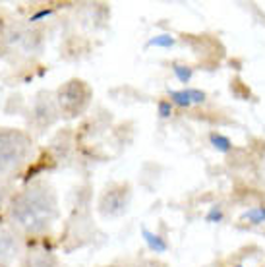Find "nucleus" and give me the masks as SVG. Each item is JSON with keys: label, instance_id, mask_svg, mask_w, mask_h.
Masks as SVG:
<instances>
[{"label": "nucleus", "instance_id": "4", "mask_svg": "<svg viewBox=\"0 0 265 267\" xmlns=\"http://www.w3.org/2000/svg\"><path fill=\"white\" fill-rule=\"evenodd\" d=\"M174 44V37L168 35V33H161V35H155L148 41V46H162V48H170Z\"/></svg>", "mask_w": 265, "mask_h": 267}, {"label": "nucleus", "instance_id": "8", "mask_svg": "<svg viewBox=\"0 0 265 267\" xmlns=\"http://www.w3.org/2000/svg\"><path fill=\"white\" fill-rule=\"evenodd\" d=\"M188 93H190L192 104H202V103H206V93H204L202 89L188 88Z\"/></svg>", "mask_w": 265, "mask_h": 267}, {"label": "nucleus", "instance_id": "10", "mask_svg": "<svg viewBox=\"0 0 265 267\" xmlns=\"http://www.w3.org/2000/svg\"><path fill=\"white\" fill-rule=\"evenodd\" d=\"M157 108H159V116L161 118H168L172 114V103L170 101H161Z\"/></svg>", "mask_w": 265, "mask_h": 267}, {"label": "nucleus", "instance_id": "1", "mask_svg": "<svg viewBox=\"0 0 265 267\" xmlns=\"http://www.w3.org/2000/svg\"><path fill=\"white\" fill-rule=\"evenodd\" d=\"M128 192L124 190V188H118L116 192L114 190H110V192H106L103 200V211L104 213H108V215H118V213H122V211H126V206H128Z\"/></svg>", "mask_w": 265, "mask_h": 267}, {"label": "nucleus", "instance_id": "6", "mask_svg": "<svg viewBox=\"0 0 265 267\" xmlns=\"http://www.w3.org/2000/svg\"><path fill=\"white\" fill-rule=\"evenodd\" d=\"M172 72H174V76H176V80L180 84H188L192 80V76H194L192 68L184 66V64H172Z\"/></svg>", "mask_w": 265, "mask_h": 267}, {"label": "nucleus", "instance_id": "11", "mask_svg": "<svg viewBox=\"0 0 265 267\" xmlns=\"http://www.w3.org/2000/svg\"><path fill=\"white\" fill-rule=\"evenodd\" d=\"M50 14H52V10H41V12L31 16V22H39V20H43V18H46V16H50Z\"/></svg>", "mask_w": 265, "mask_h": 267}, {"label": "nucleus", "instance_id": "9", "mask_svg": "<svg viewBox=\"0 0 265 267\" xmlns=\"http://www.w3.org/2000/svg\"><path fill=\"white\" fill-rule=\"evenodd\" d=\"M207 222H219L222 221V209L221 208H211L206 215Z\"/></svg>", "mask_w": 265, "mask_h": 267}, {"label": "nucleus", "instance_id": "13", "mask_svg": "<svg viewBox=\"0 0 265 267\" xmlns=\"http://www.w3.org/2000/svg\"><path fill=\"white\" fill-rule=\"evenodd\" d=\"M234 267H244V266H234Z\"/></svg>", "mask_w": 265, "mask_h": 267}, {"label": "nucleus", "instance_id": "7", "mask_svg": "<svg viewBox=\"0 0 265 267\" xmlns=\"http://www.w3.org/2000/svg\"><path fill=\"white\" fill-rule=\"evenodd\" d=\"M244 219H248V221L254 222V224H262V222L265 221V208L248 209V211L244 213Z\"/></svg>", "mask_w": 265, "mask_h": 267}, {"label": "nucleus", "instance_id": "2", "mask_svg": "<svg viewBox=\"0 0 265 267\" xmlns=\"http://www.w3.org/2000/svg\"><path fill=\"white\" fill-rule=\"evenodd\" d=\"M142 236L146 240V244L149 246V250H153L155 254H162L168 250V244H166V240L161 236V234H155V232H151L149 228H142Z\"/></svg>", "mask_w": 265, "mask_h": 267}, {"label": "nucleus", "instance_id": "12", "mask_svg": "<svg viewBox=\"0 0 265 267\" xmlns=\"http://www.w3.org/2000/svg\"><path fill=\"white\" fill-rule=\"evenodd\" d=\"M142 267H162V266H161V264H153V262H146V264H144Z\"/></svg>", "mask_w": 265, "mask_h": 267}, {"label": "nucleus", "instance_id": "5", "mask_svg": "<svg viewBox=\"0 0 265 267\" xmlns=\"http://www.w3.org/2000/svg\"><path fill=\"white\" fill-rule=\"evenodd\" d=\"M170 93V101L178 106H190L192 99H190V93L188 89H182V91H168Z\"/></svg>", "mask_w": 265, "mask_h": 267}, {"label": "nucleus", "instance_id": "3", "mask_svg": "<svg viewBox=\"0 0 265 267\" xmlns=\"http://www.w3.org/2000/svg\"><path fill=\"white\" fill-rule=\"evenodd\" d=\"M209 142H211V146L217 149V151H221V153H228L230 149H232V142L226 138V136H222V134H211L209 136Z\"/></svg>", "mask_w": 265, "mask_h": 267}]
</instances>
